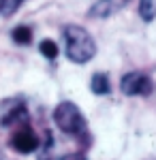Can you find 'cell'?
Listing matches in <instances>:
<instances>
[{
	"instance_id": "6da1fadb",
	"label": "cell",
	"mask_w": 156,
	"mask_h": 160,
	"mask_svg": "<svg viewBox=\"0 0 156 160\" xmlns=\"http://www.w3.org/2000/svg\"><path fill=\"white\" fill-rule=\"evenodd\" d=\"M64 45H66V58L75 64H86L96 53L94 38L81 26H66L64 28Z\"/></svg>"
},
{
	"instance_id": "7a4b0ae2",
	"label": "cell",
	"mask_w": 156,
	"mask_h": 160,
	"mask_svg": "<svg viewBox=\"0 0 156 160\" xmlns=\"http://www.w3.org/2000/svg\"><path fill=\"white\" fill-rule=\"evenodd\" d=\"M54 122H56V126L62 132H66L69 137L79 139L81 143L88 141V126H86L84 113L79 111V107L75 102H69V100L60 102L54 109Z\"/></svg>"
},
{
	"instance_id": "3957f363",
	"label": "cell",
	"mask_w": 156,
	"mask_h": 160,
	"mask_svg": "<svg viewBox=\"0 0 156 160\" xmlns=\"http://www.w3.org/2000/svg\"><path fill=\"white\" fill-rule=\"evenodd\" d=\"M120 88L126 96H150L154 92V81L148 75L133 71V73H126L122 77Z\"/></svg>"
},
{
	"instance_id": "277c9868",
	"label": "cell",
	"mask_w": 156,
	"mask_h": 160,
	"mask_svg": "<svg viewBox=\"0 0 156 160\" xmlns=\"http://www.w3.org/2000/svg\"><path fill=\"white\" fill-rule=\"evenodd\" d=\"M11 145L19 154H32L34 149H39V137L28 124H19L11 137Z\"/></svg>"
},
{
	"instance_id": "5b68a950",
	"label": "cell",
	"mask_w": 156,
	"mask_h": 160,
	"mask_svg": "<svg viewBox=\"0 0 156 160\" xmlns=\"http://www.w3.org/2000/svg\"><path fill=\"white\" fill-rule=\"evenodd\" d=\"M124 4H126V0H96V4H92L88 15L96 17V19H103V17H109L116 11H120Z\"/></svg>"
},
{
	"instance_id": "8992f818",
	"label": "cell",
	"mask_w": 156,
	"mask_h": 160,
	"mask_svg": "<svg viewBox=\"0 0 156 160\" xmlns=\"http://www.w3.org/2000/svg\"><path fill=\"white\" fill-rule=\"evenodd\" d=\"M90 90L94 92V94H98V96H103V94H109V77L105 73H96L94 77H92V81H90Z\"/></svg>"
},
{
	"instance_id": "52a82bcc",
	"label": "cell",
	"mask_w": 156,
	"mask_h": 160,
	"mask_svg": "<svg viewBox=\"0 0 156 160\" xmlns=\"http://www.w3.org/2000/svg\"><path fill=\"white\" fill-rule=\"evenodd\" d=\"M139 15L145 22H152L156 17V0H139Z\"/></svg>"
},
{
	"instance_id": "ba28073f",
	"label": "cell",
	"mask_w": 156,
	"mask_h": 160,
	"mask_svg": "<svg viewBox=\"0 0 156 160\" xmlns=\"http://www.w3.org/2000/svg\"><path fill=\"white\" fill-rule=\"evenodd\" d=\"M13 41H15L17 45H28V43L32 41V30H30L28 26H17V28L13 30Z\"/></svg>"
},
{
	"instance_id": "9c48e42d",
	"label": "cell",
	"mask_w": 156,
	"mask_h": 160,
	"mask_svg": "<svg viewBox=\"0 0 156 160\" xmlns=\"http://www.w3.org/2000/svg\"><path fill=\"white\" fill-rule=\"evenodd\" d=\"M39 51L45 56V58H49V60H54L56 56H58V45L54 43V41H49V38H45V41H41V45H39Z\"/></svg>"
},
{
	"instance_id": "30bf717a",
	"label": "cell",
	"mask_w": 156,
	"mask_h": 160,
	"mask_svg": "<svg viewBox=\"0 0 156 160\" xmlns=\"http://www.w3.org/2000/svg\"><path fill=\"white\" fill-rule=\"evenodd\" d=\"M22 2H24V0H0V17H9V15H13Z\"/></svg>"
},
{
	"instance_id": "8fae6325",
	"label": "cell",
	"mask_w": 156,
	"mask_h": 160,
	"mask_svg": "<svg viewBox=\"0 0 156 160\" xmlns=\"http://www.w3.org/2000/svg\"><path fill=\"white\" fill-rule=\"evenodd\" d=\"M60 160H86L84 154H66V156H62Z\"/></svg>"
}]
</instances>
